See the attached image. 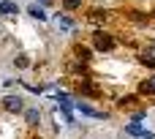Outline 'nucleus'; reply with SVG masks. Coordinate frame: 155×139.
<instances>
[{"mask_svg":"<svg viewBox=\"0 0 155 139\" xmlns=\"http://www.w3.org/2000/svg\"><path fill=\"white\" fill-rule=\"evenodd\" d=\"M3 107H5L8 112H22V98H19V96H8V98L3 101Z\"/></svg>","mask_w":155,"mask_h":139,"instance_id":"obj_1","label":"nucleus"},{"mask_svg":"<svg viewBox=\"0 0 155 139\" xmlns=\"http://www.w3.org/2000/svg\"><path fill=\"white\" fill-rule=\"evenodd\" d=\"M95 46H98V49L104 52V49H112V46H114V41H112L109 36H104V33H98V36H95Z\"/></svg>","mask_w":155,"mask_h":139,"instance_id":"obj_2","label":"nucleus"},{"mask_svg":"<svg viewBox=\"0 0 155 139\" xmlns=\"http://www.w3.org/2000/svg\"><path fill=\"white\" fill-rule=\"evenodd\" d=\"M27 11H30V16H35V19H44V16H46V14H44V8H41L38 3H33Z\"/></svg>","mask_w":155,"mask_h":139,"instance_id":"obj_3","label":"nucleus"},{"mask_svg":"<svg viewBox=\"0 0 155 139\" xmlns=\"http://www.w3.org/2000/svg\"><path fill=\"white\" fill-rule=\"evenodd\" d=\"M79 109H82L84 115H93V117H104V112H98V109H93V107H87V104H79Z\"/></svg>","mask_w":155,"mask_h":139,"instance_id":"obj_4","label":"nucleus"},{"mask_svg":"<svg viewBox=\"0 0 155 139\" xmlns=\"http://www.w3.org/2000/svg\"><path fill=\"white\" fill-rule=\"evenodd\" d=\"M25 117H27V123H38V120H41L38 109H27V112H25Z\"/></svg>","mask_w":155,"mask_h":139,"instance_id":"obj_5","label":"nucleus"},{"mask_svg":"<svg viewBox=\"0 0 155 139\" xmlns=\"http://www.w3.org/2000/svg\"><path fill=\"white\" fill-rule=\"evenodd\" d=\"M14 11H16V5H14V3H8V0H3V3H0V14H14Z\"/></svg>","mask_w":155,"mask_h":139,"instance_id":"obj_6","label":"nucleus"},{"mask_svg":"<svg viewBox=\"0 0 155 139\" xmlns=\"http://www.w3.org/2000/svg\"><path fill=\"white\" fill-rule=\"evenodd\" d=\"M142 93H155V76H150V79L142 85Z\"/></svg>","mask_w":155,"mask_h":139,"instance_id":"obj_7","label":"nucleus"},{"mask_svg":"<svg viewBox=\"0 0 155 139\" xmlns=\"http://www.w3.org/2000/svg\"><path fill=\"white\" fill-rule=\"evenodd\" d=\"M139 120H142V117H136V123H131V126H128V134H142V126H139Z\"/></svg>","mask_w":155,"mask_h":139,"instance_id":"obj_8","label":"nucleus"},{"mask_svg":"<svg viewBox=\"0 0 155 139\" xmlns=\"http://www.w3.org/2000/svg\"><path fill=\"white\" fill-rule=\"evenodd\" d=\"M63 5H65L68 11H74V8H79V5H82V0H63Z\"/></svg>","mask_w":155,"mask_h":139,"instance_id":"obj_9","label":"nucleus"},{"mask_svg":"<svg viewBox=\"0 0 155 139\" xmlns=\"http://www.w3.org/2000/svg\"><path fill=\"white\" fill-rule=\"evenodd\" d=\"M57 22H60V27H65V30L71 27V19H65V16H57Z\"/></svg>","mask_w":155,"mask_h":139,"instance_id":"obj_10","label":"nucleus"}]
</instances>
